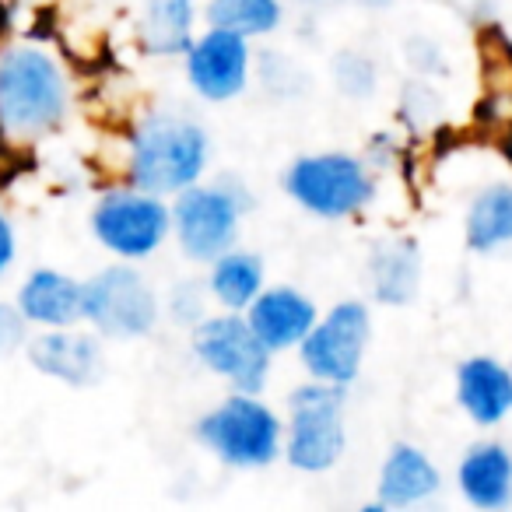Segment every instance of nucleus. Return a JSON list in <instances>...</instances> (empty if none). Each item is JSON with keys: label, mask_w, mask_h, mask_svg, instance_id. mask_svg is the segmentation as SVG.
Here are the masks:
<instances>
[{"label": "nucleus", "mask_w": 512, "mask_h": 512, "mask_svg": "<svg viewBox=\"0 0 512 512\" xmlns=\"http://www.w3.org/2000/svg\"><path fill=\"white\" fill-rule=\"evenodd\" d=\"M25 341V316L22 309H11L0 302V355H11Z\"/></svg>", "instance_id": "nucleus-23"}, {"label": "nucleus", "mask_w": 512, "mask_h": 512, "mask_svg": "<svg viewBox=\"0 0 512 512\" xmlns=\"http://www.w3.org/2000/svg\"><path fill=\"white\" fill-rule=\"evenodd\" d=\"M288 411V463L309 474L334 467L344 453V386L323 379L299 386L288 400Z\"/></svg>", "instance_id": "nucleus-3"}, {"label": "nucleus", "mask_w": 512, "mask_h": 512, "mask_svg": "<svg viewBox=\"0 0 512 512\" xmlns=\"http://www.w3.org/2000/svg\"><path fill=\"white\" fill-rule=\"evenodd\" d=\"M207 165V134L186 116H151L130 148V179L148 193H183Z\"/></svg>", "instance_id": "nucleus-2"}, {"label": "nucleus", "mask_w": 512, "mask_h": 512, "mask_svg": "<svg viewBox=\"0 0 512 512\" xmlns=\"http://www.w3.org/2000/svg\"><path fill=\"white\" fill-rule=\"evenodd\" d=\"M460 491L474 509H505L512 502V453L481 442L460 463Z\"/></svg>", "instance_id": "nucleus-15"}, {"label": "nucleus", "mask_w": 512, "mask_h": 512, "mask_svg": "<svg viewBox=\"0 0 512 512\" xmlns=\"http://www.w3.org/2000/svg\"><path fill=\"white\" fill-rule=\"evenodd\" d=\"M67 109L64 71L32 46L0 57V130L8 137H36L57 127Z\"/></svg>", "instance_id": "nucleus-1"}, {"label": "nucleus", "mask_w": 512, "mask_h": 512, "mask_svg": "<svg viewBox=\"0 0 512 512\" xmlns=\"http://www.w3.org/2000/svg\"><path fill=\"white\" fill-rule=\"evenodd\" d=\"M92 232L109 253L141 260L155 253L169 235V211L148 190H120L99 200L92 214Z\"/></svg>", "instance_id": "nucleus-9"}, {"label": "nucleus", "mask_w": 512, "mask_h": 512, "mask_svg": "<svg viewBox=\"0 0 512 512\" xmlns=\"http://www.w3.org/2000/svg\"><path fill=\"white\" fill-rule=\"evenodd\" d=\"M186 78L207 102H225L246 88L249 46L232 29H214L186 50Z\"/></svg>", "instance_id": "nucleus-11"}, {"label": "nucleus", "mask_w": 512, "mask_h": 512, "mask_svg": "<svg viewBox=\"0 0 512 512\" xmlns=\"http://www.w3.org/2000/svg\"><path fill=\"white\" fill-rule=\"evenodd\" d=\"M421 281V260L411 242H386L372 260V292L386 306H404L414 299Z\"/></svg>", "instance_id": "nucleus-18"}, {"label": "nucleus", "mask_w": 512, "mask_h": 512, "mask_svg": "<svg viewBox=\"0 0 512 512\" xmlns=\"http://www.w3.org/2000/svg\"><path fill=\"white\" fill-rule=\"evenodd\" d=\"M190 25V0H148V8H144V46L151 53H165V57L190 50Z\"/></svg>", "instance_id": "nucleus-21"}, {"label": "nucleus", "mask_w": 512, "mask_h": 512, "mask_svg": "<svg viewBox=\"0 0 512 512\" xmlns=\"http://www.w3.org/2000/svg\"><path fill=\"white\" fill-rule=\"evenodd\" d=\"M369 337H372L369 309L362 302H341L320 323H313L306 341L299 344L302 362L313 372V379L348 386L358 376V369H362Z\"/></svg>", "instance_id": "nucleus-6"}, {"label": "nucleus", "mask_w": 512, "mask_h": 512, "mask_svg": "<svg viewBox=\"0 0 512 512\" xmlns=\"http://www.w3.org/2000/svg\"><path fill=\"white\" fill-rule=\"evenodd\" d=\"M193 351L211 372L242 393L264 390L271 372V348H267L249 320L242 316H211L193 334Z\"/></svg>", "instance_id": "nucleus-8"}, {"label": "nucleus", "mask_w": 512, "mask_h": 512, "mask_svg": "<svg viewBox=\"0 0 512 512\" xmlns=\"http://www.w3.org/2000/svg\"><path fill=\"white\" fill-rule=\"evenodd\" d=\"M29 358L43 376L60 379V383H71V386L95 383L102 372L99 341L81 334H64L60 327H53V334L36 337L29 348Z\"/></svg>", "instance_id": "nucleus-13"}, {"label": "nucleus", "mask_w": 512, "mask_h": 512, "mask_svg": "<svg viewBox=\"0 0 512 512\" xmlns=\"http://www.w3.org/2000/svg\"><path fill=\"white\" fill-rule=\"evenodd\" d=\"M285 186L306 211L320 218H348L372 197V176L351 155H309L288 169Z\"/></svg>", "instance_id": "nucleus-5"}, {"label": "nucleus", "mask_w": 512, "mask_h": 512, "mask_svg": "<svg viewBox=\"0 0 512 512\" xmlns=\"http://www.w3.org/2000/svg\"><path fill=\"white\" fill-rule=\"evenodd\" d=\"M435 491H439L435 463L418 446H407V442L393 446L383 463V474H379V502L400 509V505L425 502Z\"/></svg>", "instance_id": "nucleus-17"}, {"label": "nucleus", "mask_w": 512, "mask_h": 512, "mask_svg": "<svg viewBox=\"0 0 512 512\" xmlns=\"http://www.w3.org/2000/svg\"><path fill=\"white\" fill-rule=\"evenodd\" d=\"M249 327L271 351H285L306 341L316 323V306L295 288H267L249 302Z\"/></svg>", "instance_id": "nucleus-12"}, {"label": "nucleus", "mask_w": 512, "mask_h": 512, "mask_svg": "<svg viewBox=\"0 0 512 512\" xmlns=\"http://www.w3.org/2000/svg\"><path fill=\"white\" fill-rule=\"evenodd\" d=\"M81 316L109 337H144L158 323V299L137 271L109 267L85 285Z\"/></svg>", "instance_id": "nucleus-7"}, {"label": "nucleus", "mask_w": 512, "mask_h": 512, "mask_svg": "<svg viewBox=\"0 0 512 512\" xmlns=\"http://www.w3.org/2000/svg\"><path fill=\"white\" fill-rule=\"evenodd\" d=\"M176 235L190 260H218L239 228V200L225 186H186L176 200Z\"/></svg>", "instance_id": "nucleus-10"}, {"label": "nucleus", "mask_w": 512, "mask_h": 512, "mask_svg": "<svg viewBox=\"0 0 512 512\" xmlns=\"http://www.w3.org/2000/svg\"><path fill=\"white\" fill-rule=\"evenodd\" d=\"M197 439L232 467H267L281 453V421L271 407L239 390L200 418Z\"/></svg>", "instance_id": "nucleus-4"}, {"label": "nucleus", "mask_w": 512, "mask_h": 512, "mask_svg": "<svg viewBox=\"0 0 512 512\" xmlns=\"http://www.w3.org/2000/svg\"><path fill=\"white\" fill-rule=\"evenodd\" d=\"M467 242L477 253H488V249H498V246H505V242H512V186L509 183L488 186V190L470 204Z\"/></svg>", "instance_id": "nucleus-19"}, {"label": "nucleus", "mask_w": 512, "mask_h": 512, "mask_svg": "<svg viewBox=\"0 0 512 512\" xmlns=\"http://www.w3.org/2000/svg\"><path fill=\"white\" fill-rule=\"evenodd\" d=\"M211 292L221 306L246 309L256 295L264 292V264L249 253H221L211 271Z\"/></svg>", "instance_id": "nucleus-20"}, {"label": "nucleus", "mask_w": 512, "mask_h": 512, "mask_svg": "<svg viewBox=\"0 0 512 512\" xmlns=\"http://www.w3.org/2000/svg\"><path fill=\"white\" fill-rule=\"evenodd\" d=\"M81 295L85 285L60 271H36L25 281L22 295H18V309L29 323H43V327H71L81 316Z\"/></svg>", "instance_id": "nucleus-16"}, {"label": "nucleus", "mask_w": 512, "mask_h": 512, "mask_svg": "<svg viewBox=\"0 0 512 512\" xmlns=\"http://www.w3.org/2000/svg\"><path fill=\"white\" fill-rule=\"evenodd\" d=\"M207 22L214 29H232L239 36H264L274 32L281 22L278 0H211Z\"/></svg>", "instance_id": "nucleus-22"}, {"label": "nucleus", "mask_w": 512, "mask_h": 512, "mask_svg": "<svg viewBox=\"0 0 512 512\" xmlns=\"http://www.w3.org/2000/svg\"><path fill=\"white\" fill-rule=\"evenodd\" d=\"M456 400L477 425H498L512 411V372L495 358H470L456 372Z\"/></svg>", "instance_id": "nucleus-14"}, {"label": "nucleus", "mask_w": 512, "mask_h": 512, "mask_svg": "<svg viewBox=\"0 0 512 512\" xmlns=\"http://www.w3.org/2000/svg\"><path fill=\"white\" fill-rule=\"evenodd\" d=\"M11 260H15V232H11L8 218L0 214V274L8 271Z\"/></svg>", "instance_id": "nucleus-24"}]
</instances>
